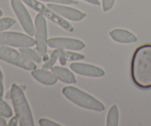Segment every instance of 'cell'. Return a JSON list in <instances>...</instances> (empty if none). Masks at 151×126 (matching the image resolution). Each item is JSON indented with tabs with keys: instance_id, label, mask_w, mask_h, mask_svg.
<instances>
[{
	"instance_id": "4fadbf2b",
	"label": "cell",
	"mask_w": 151,
	"mask_h": 126,
	"mask_svg": "<svg viewBox=\"0 0 151 126\" xmlns=\"http://www.w3.org/2000/svg\"><path fill=\"white\" fill-rule=\"evenodd\" d=\"M114 41L119 43H134L137 41V37L133 33L123 29H114L109 33Z\"/></svg>"
},
{
	"instance_id": "9c48e42d",
	"label": "cell",
	"mask_w": 151,
	"mask_h": 126,
	"mask_svg": "<svg viewBox=\"0 0 151 126\" xmlns=\"http://www.w3.org/2000/svg\"><path fill=\"white\" fill-rule=\"evenodd\" d=\"M47 44L52 48L67 49L72 50H81L85 47V43L77 39L55 37L50 38L47 41Z\"/></svg>"
},
{
	"instance_id": "83f0119b",
	"label": "cell",
	"mask_w": 151,
	"mask_h": 126,
	"mask_svg": "<svg viewBox=\"0 0 151 126\" xmlns=\"http://www.w3.org/2000/svg\"><path fill=\"white\" fill-rule=\"evenodd\" d=\"M44 56V59H44V62H47V61L49 59H50V57H49L48 55H47V53H46L45 55H44V56Z\"/></svg>"
},
{
	"instance_id": "ba28073f",
	"label": "cell",
	"mask_w": 151,
	"mask_h": 126,
	"mask_svg": "<svg viewBox=\"0 0 151 126\" xmlns=\"http://www.w3.org/2000/svg\"><path fill=\"white\" fill-rule=\"evenodd\" d=\"M12 8L20 22L21 25L28 35H35V27L27 10L21 0H10Z\"/></svg>"
},
{
	"instance_id": "f1b7e54d",
	"label": "cell",
	"mask_w": 151,
	"mask_h": 126,
	"mask_svg": "<svg viewBox=\"0 0 151 126\" xmlns=\"http://www.w3.org/2000/svg\"><path fill=\"white\" fill-rule=\"evenodd\" d=\"M2 14H3V12H2V10H1V9H0V17H1V16H2Z\"/></svg>"
},
{
	"instance_id": "ffe728a7",
	"label": "cell",
	"mask_w": 151,
	"mask_h": 126,
	"mask_svg": "<svg viewBox=\"0 0 151 126\" xmlns=\"http://www.w3.org/2000/svg\"><path fill=\"white\" fill-rule=\"evenodd\" d=\"M16 23V20L10 17H4L0 19V32L11 28Z\"/></svg>"
},
{
	"instance_id": "7402d4cb",
	"label": "cell",
	"mask_w": 151,
	"mask_h": 126,
	"mask_svg": "<svg viewBox=\"0 0 151 126\" xmlns=\"http://www.w3.org/2000/svg\"><path fill=\"white\" fill-rule=\"evenodd\" d=\"M115 0H103V9L104 11H109L113 7Z\"/></svg>"
},
{
	"instance_id": "30bf717a",
	"label": "cell",
	"mask_w": 151,
	"mask_h": 126,
	"mask_svg": "<svg viewBox=\"0 0 151 126\" xmlns=\"http://www.w3.org/2000/svg\"><path fill=\"white\" fill-rule=\"evenodd\" d=\"M47 7L55 13L63 18H66L69 20L78 22L82 20L86 17L85 13L72 7L55 4H48Z\"/></svg>"
},
{
	"instance_id": "9a60e30c",
	"label": "cell",
	"mask_w": 151,
	"mask_h": 126,
	"mask_svg": "<svg viewBox=\"0 0 151 126\" xmlns=\"http://www.w3.org/2000/svg\"><path fill=\"white\" fill-rule=\"evenodd\" d=\"M85 58V56L81 53H75V52L66 51L64 50L60 49L59 61L62 65H65L67 61H79L82 60Z\"/></svg>"
},
{
	"instance_id": "44dd1931",
	"label": "cell",
	"mask_w": 151,
	"mask_h": 126,
	"mask_svg": "<svg viewBox=\"0 0 151 126\" xmlns=\"http://www.w3.org/2000/svg\"><path fill=\"white\" fill-rule=\"evenodd\" d=\"M42 1H47V2H55L58 4H78V1L75 0H40Z\"/></svg>"
},
{
	"instance_id": "277c9868",
	"label": "cell",
	"mask_w": 151,
	"mask_h": 126,
	"mask_svg": "<svg viewBox=\"0 0 151 126\" xmlns=\"http://www.w3.org/2000/svg\"><path fill=\"white\" fill-rule=\"evenodd\" d=\"M0 59L27 71L36 69V65L32 61L15 49L1 44H0Z\"/></svg>"
},
{
	"instance_id": "d6986e66",
	"label": "cell",
	"mask_w": 151,
	"mask_h": 126,
	"mask_svg": "<svg viewBox=\"0 0 151 126\" xmlns=\"http://www.w3.org/2000/svg\"><path fill=\"white\" fill-rule=\"evenodd\" d=\"M12 115H13V111L10 105L5 101L3 100L0 96V116L2 117L9 118L12 117Z\"/></svg>"
},
{
	"instance_id": "ac0fdd59",
	"label": "cell",
	"mask_w": 151,
	"mask_h": 126,
	"mask_svg": "<svg viewBox=\"0 0 151 126\" xmlns=\"http://www.w3.org/2000/svg\"><path fill=\"white\" fill-rule=\"evenodd\" d=\"M60 49H57V50H55L54 51H52L50 55V57L47 62H45V63L43 65L42 68L45 70L51 69L52 67H53V65H55L56 62H57L58 59H59V56H60Z\"/></svg>"
},
{
	"instance_id": "cb8c5ba5",
	"label": "cell",
	"mask_w": 151,
	"mask_h": 126,
	"mask_svg": "<svg viewBox=\"0 0 151 126\" xmlns=\"http://www.w3.org/2000/svg\"><path fill=\"white\" fill-rule=\"evenodd\" d=\"M4 94V84H3V74L0 68V96L2 97Z\"/></svg>"
},
{
	"instance_id": "d4e9b609",
	"label": "cell",
	"mask_w": 151,
	"mask_h": 126,
	"mask_svg": "<svg viewBox=\"0 0 151 126\" xmlns=\"http://www.w3.org/2000/svg\"><path fill=\"white\" fill-rule=\"evenodd\" d=\"M18 122H19V119H18V117L16 116L13 117L10 120L8 123V125L10 126H16L18 125Z\"/></svg>"
},
{
	"instance_id": "7a4b0ae2",
	"label": "cell",
	"mask_w": 151,
	"mask_h": 126,
	"mask_svg": "<svg viewBox=\"0 0 151 126\" xmlns=\"http://www.w3.org/2000/svg\"><path fill=\"white\" fill-rule=\"evenodd\" d=\"M10 93L19 125L21 126H34L32 112L22 87L16 84H13Z\"/></svg>"
},
{
	"instance_id": "8fae6325",
	"label": "cell",
	"mask_w": 151,
	"mask_h": 126,
	"mask_svg": "<svg viewBox=\"0 0 151 126\" xmlns=\"http://www.w3.org/2000/svg\"><path fill=\"white\" fill-rule=\"evenodd\" d=\"M72 71L80 75L89 77H102L105 75V71L102 68L89 64L74 62L70 65Z\"/></svg>"
},
{
	"instance_id": "52a82bcc",
	"label": "cell",
	"mask_w": 151,
	"mask_h": 126,
	"mask_svg": "<svg viewBox=\"0 0 151 126\" xmlns=\"http://www.w3.org/2000/svg\"><path fill=\"white\" fill-rule=\"evenodd\" d=\"M35 41L37 52L43 56L47 51V28L44 16L38 13L35 19Z\"/></svg>"
},
{
	"instance_id": "484cf974",
	"label": "cell",
	"mask_w": 151,
	"mask_h": 126,
	"mask_svg": "<svg viewBox=\"0 0 151 126\" xmlns=\"http://www.w3.org/2000/svg\"><path fill=\"white\" fill-rule=\"evenodd\" d=\"M83 1H86V2L88 3H90V4H94V5H100V2L99 0H83Z\"/></svg>"
},
{
	"instance_id": "8992f818",
	"label": "cell",
	"mask_w": 151,
	"mask_h": 126,
	"mask_svg": "<svg viewBox=\"0 0 151 126\" xmlns=\"http://www.w3.org/2000/svg\"><path fill=\"white\" fill-rule=\"evenodd\" d=\"M0 44L17 47H32L35 41L29 35L22 33L6 31L0 32Z\"/></svg>"
},
{
	"instance_id": "e0dca14e",
	"label": "cell",
	"mask_w": 151,
	"mask_h": 126,
	"mask_svg": "<svg viewBox=\"0 0 151 126\" xmlns=\"http://www.w3.org/2000/svg\"><path fill=\"white\" fill-rule=\"evenodd\" d=\"M19 51L22 55H24L25 57L27 58L29 60L32 61V62H35L37 63H41V61H42L41 55L38 52L35 51L33 49L29 48V47H19Z\"/></svg>"
},
{
	"instance_id": "2e32d148",
	"label": "cell",
	"mask_w": 151,
	"mask_h": 126,
	"mask_svg": "<svg viewBox=\"0 0 151 126\" xmlns=\"http://www.w3.org/2000/svg\"><path fill=\"white\" fill-rule=\"evenodd\" d=\"M119 125V110L116 105H113L109 110L107 115V126H117Z\"/></svg>"
},
{
	"instance_id": "7c38bea8",
	"label": "cell",
	"mask_w": 151,
	"mask_h": 126,
	"mask_svg": "<svg viewBox=\"0 0 151 126\" xmlns=\"http://www.w3.org/2000/svg\"><path fill=\"white\" fill-rule=\"evenodd\" d=\"M31 75L35 79L45 85H53L58 81L57 77L52 72H50L45 69L33 70Z\"/></svg>"
},
{
	"instance_id": "6da1fadb",
	"label": "cell",
	"mask_w": 151,
	"mask_h": 126,
	"mask_svg": "<svg viewBox=\"0 0 151 126\" xmlns=\"http://www.w3.org/2000/svg\"><path fill=\"white\" fill-rule=\"evenodd\" d=\"M131 73L133 82L137 87L151 88V44H143L135 50Z\"/></svg>"
},
{
	"instance_id": "5b68a950",
	"label": "cell",
	"mask_w": 151,
	"mask_h": 126,
	"mask_svg": "<svg viewBox=\"0 0 151 126\" xmlns=\"http://www.w3.org/2000/svg\"><path fill=\"white\" fill-rule=\"evenodd\" d=\"M21 1L24 2L27 5H28L33 10L38 11V13L42 14L43 16L51 20L52 22L58 25L59 26L61 27L63 29L66 30V31H69V32L73 31V27L69 22L66 21L64 19L59 16L56 13H55L48 7L45 6L40 1H37V0H21Z\"/></svg>"
},
{
	"instance_id": "5bb4252c",
	"label": "cell",
	"mask_w": 151,
	"mask_h": 126,
	"mask_svg": "<svg viewBox=\"0 0 151 126\" xmlns=\"http://www.w3.org/2000/svg\"><path fill=\"white\" fill-rule=\"evenodd\" d=\"M51 71L58 79L67 84H74L76 82V79L73 73L67 68L60 66H54L51 68Z\"/></svg>"
},
{
	"instance_id": "4316f807",
	"label": "cell",
	"mask_w": 151,
	"mask_h": 126,
	"mask_svg": "<svg viewBox=\"0 0 151 126\" xmlns=\"http://www.w3.org/2000/svg\"><path fill=\"white\" fill-rule=\"evenodd\" d=\"M7 125V122L2 117L0 116V126H5Z\"/></svg>"
},
{
	"instance_id": "3957f363",
	"label": "cell",
	"mask_w": 151,
	"mask_h": 126,
	"mask_svg": "<svg viewBox=\"0 0 151 126\" xmlns=\"http://www.w3.org/2000/svg\"><path fill=\"white\" fill-rule=\"evenodd\" d=\"M62 93L69 100L81 108L95 111H103L105 109L104 105L101 102L73 86L64 87Z\"/></svg>"
},
{
	"instance_id": "603a6c76",
	"label": "cell",
	"mask_w": 151,
	"mask_h": 126,
	"mask_svg": "<svg viewBox=\"0 0 151 126\" xmlns=\"http://www.w3.org/2000/svg\"><path fill=\"white\" fill-rule=\"evenodd\" d=\"M39 124L41 126H60V124H58L55 122L47 119H39Z\"/></svg>"
}]
</instances>
